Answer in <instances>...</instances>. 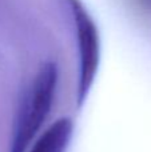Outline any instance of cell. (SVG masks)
I'll list each match as a JSON object with an SVG mask.
<instances>
[{"instance_id":"obj_1","label":"cell","mask_w":151,"mask_h":152,"mask_svg":"<svg viewBox=\"0 0 151 152\" xmlns=\"http://www.w3.org/2000/svg\"><path fill=\"white\" fill-rule=\"evenodd\" d=\"M58 77V66L54 61H47L39 68L19 103L8 152H26L39 134L51 112Z\"/></svg>"},{"instance_id":"obj_2","label":"cell","mask_w":151,"mask_h":152,"mask_svg":"<svg viewBox=\"0 0 151 152\" xmlns=\"http://www.w3.org/2000/svg\"><path fill=\"white\" fill-rule=\"evenodd\" d=\"M76 29L79 52V84L78 104L86 102L95 81L100 63V36L94 18L82 0H64Z\"/></svg>"},{"instance_id":"obj_3","label":"cell","mask_w":151,"mask_h":152,"mask_svg":"<svg viewBox=\"0 0 151 152\" xmlns=\"http://www.w3.org/2000/svg\"><path fill=\"white\" fill-rule=\"evenodd\" d=\"M74 123L70 118L54 121L36 140L29 152H64L70 144Z\"/></svg>"}]
</instances>
